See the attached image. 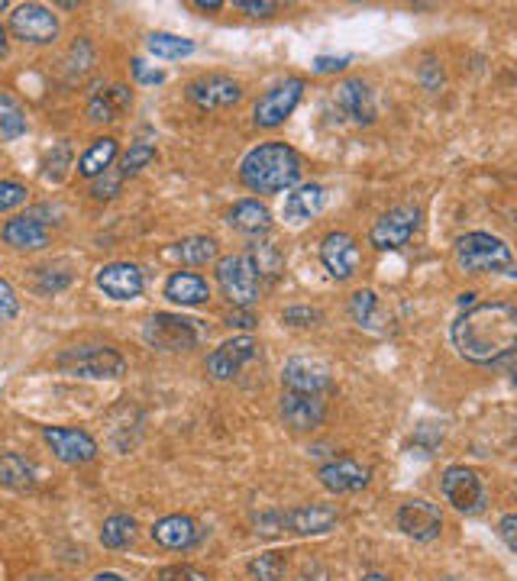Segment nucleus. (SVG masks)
Segmentation results:
<instances>
[{
	"label": "nucleus",
	"instance_id": "obj_1",
	"mask_svg": "<svg viewBox=\"0 0 517 581\" xmlns=\"http://www.w3.org/2000/svg\"><path fill=\"white\" fill-rule=\"evenodd\" d=\"M453 346L466 362L492 365L517 352V307L508 301L472 304L453 323Z\"/></svg>",
	"mask_w": 517,
	"mask_h": 581
},
{
	"label": "nucleus",
	"instance_id": "obj_2",
	"mask_svg": "<svg viewBox=\"0 0 517 581\" xmlns=\"http://www.w3.org/2000/svg\"><path fill=\"white\" fill-rule=\"evenodd\" d=\"M240 178L256 194L291 191L301 181V155L285 143H262L246 152L240 162Z\"/></svg>",
	"mask_w": 517,
	"mask_h": 581
},
{
	"label": "nucleus",
	"instance_id": "obj_3",
	"mask_svg": "<svg viewBox=\"0 0 517 581\" xmlns=\"http://www.w3.org/2000/svg\"><path fill=\"white\" fill-rule=\"evenodd\" d=\"M456 262L469 275H492L508 272L514 265V252L505 239L492 233H466L456 239Z\"/></svg>",
	"mask_w": 517,
	"mask_h": 581
},
{
	"label": "nucleus",
	"instance_id": "obj_4",
	"mask_svg": "<svg viewBox=\"0 0 517 581\" xmlns=\"http://www.w3.org/2000/svg\"><path fill=\"white\" fill-rule=\"evenodd\" d=\"M217 285L233 307L249 310L262 294V275H259L256 262L249 259V252L227 255V259L217 262Z\"/></svg>",
	"mask_w": 517,
	"mask_h": 581
},
{
	"label": "nucleus",
	"instance_id": "obj_5",
	"mask_svg": "<svg viewBox=\"0 0 517 581\" xmlns=\"http://www.w3.org/2000/svg\"><path fill=\"white\" fill-rule=\"evenodd\" d=\"M59 368L81 378H117L127 372V359L110 346H75L59 356Z\"/></svg>",
	"mask_w": 517,
	"mask_h": 581
},
{
	"label": "nucleus",
	"instance_id": "obj_6",
	"mask_svg": "<svg viewBox=\"0 0 517 581\" xmlns=\"http://www.w3.org/2000/svg\"><path fill=\"white\" fill-rule=\"evenodd\" d=\"M417 226H421V207H414V204L391 207L388 214H382L379 220H375V226L369 230V243L375 249H382V252L401 249V246L411 243Z\"/></svg>",
	"mask_w": 517,
	"mask_h": 581
},
{
	"label": "nucleus",
	"instance_id": "obj_7",
	"mask_svg": "<svg viewBox=\"0 0 517 581\" xmlns=\"http://www.w3.org/2000/svg\"><path fill=\"white\" fill-rule=\"evenodd\" d=\"M446 504H453L459 514H482L485 510V485L482 475L469 465H450L440 478Z\"/></svg>",
	"mask_w": 517,
	"mask_h": 581
},
{
	"label": "nucleus",
	"instance_id": "obj_8",
	"mask_svg": "<svg viewBox=\"0 0 517 581\" xmlns=\"http://www.w3.org/2000/svg\"><path fill=\"white\" fill-rule=\"evenodd\" d=\"M198 320H188L181 314H156L143 327V339L152 349L162 352H185L198 346Z\"/></svg>",
	"mask_w": 517,
	"mask_h": 581
},
{
	"label": "nucleus",
	"instance_id": "obj_9",
	"mask_svg": "<svg viewBox=\"0 0 517 581\" xmlns=\"http://www.w3.org/2000/svg\"><path fill=\"white\" fill-rule=\"evenodd\" d=\"M10 33L33 46H49L59 39V17L43 4H20L10 13Z\"/></svg>",
	"mask_w": 517,
	"mask_h": 581
},
{
	"label": "nucleus",
	"instance_id": "obj_10",
	"mask_svg": "<svg viewBox=\"0 0 517 581\" xmlns=\"http://www.w3.org/2000/svg\"><path fill=\"white\" fill-rule=\"evenodd\" d=\"M301 94H304V81L301 78H288L285 84H278L269 94H262L256 107H253V120L256 126H265V130H275L282 126L291 113L298 110L301 104Z\"/></svg>",
	"mask_w": 517,
	"mask_h": 581
},
{
	"label": "nucleus",
	"instance_id": "obj_11",
	"mask_svg": "<svg viewBox=\"0 0 517 581\" xmlns=\"http://www.w3.org/2000/svg\"><path fill=\"white\" fill-rule=\"evenodd\" d=\"M185 97L198 110H227L243 101V88L230 75H201L185 88Z\"/></svg>",
	"mask_w": 517,
	"mask_h": 581
},
{
	"label": "nucleus",
	"instance_id": "obj_12",
	"mask_svg": "<svg viewBox=\"0 0 517 581\" xmlns=\"http://www.w3.org/2000/svg\"><path fill=\"white\" fill-rule=\"evenodd\" d=\"M398 530L414 543H430L443 533V514L437 504L424 498H411L398 507Z\"/></svg>",
	"mask_w": 517,
	"mask_h": 581
},
{
	"label": "nucleus",
	"instance_id": "obj_13",
	"mask_svg": "<svg viewBox=\"0 0 517 581\" xmlns=\"http://www.w3.org/2000/svg\"><path fill=\"white\" fill-rule=\"evenodd\" d=\"M282 420L295 433H311L327 420V401L320 394H301V391H282Z\"/></svg>",
	"mask_w": 517,
	"mask_h": 581
},
{
	"label": "nucleus",
	"instance_id": "obj_14",
	"mask_svg": "<svg viewBox=\"0 0 517 581\" xmlns=\"http://www.w3.org/2000/svg\"><path fill=\"white\" fill-rule=\"evenodd\" d=\"M43 439L49 443V449L55 452V459L65 465H85L97 456V443L75 427H43Z\"/></svg>",
	"mask_w": 517,
	"mask_h": 581
},
{
	"label": "nucleus",
	"instance_id": "obj_15",
	"mask_svg": "<svg viewBox=\"0 0 517 581\" xmlns=\"http://www.w3.org/2000/svg\"><path fill=\"white\" fill-rule=\"evenodd\" d=\"M320 262H324L327 275L337 278V281H349L356 275L359 268V246L356 239L337 230V233H327L324 243H320Z\"/></svg>",
	"mask_w": 517,
	"mask_h": 581
},
{
	"label": "nucleus",
	"instance_id": "obj_16",
	"mask_svg": "<svg viewBox=\"0 0 517 581\" xmlns=\"http://www.w3.org/2000/svg\"><path fill=\"white\" fill-rule=\"evenodd\" d=\"M256 352H259V346H256L253 336H233L207 356V372H211L217 381H227L233 375H240V368L253 362Z\"/></svg>",
	"mask_w": 517,
	"mask_h": 581
},
{
	"label": "nucleus",
	"instance_id": "obj_17",
	"mask_svg": "<svg viewBox=\"0 0 517 581\" xmlns=\"http://www.w3.org/2000/svg\"><path fill=\"white\" fill-rule=\"evenodd\" d=\"M317 478H320V485L333 494H356L369 485L372 472H369V465H362L349 456H340V459H330L327 465H320Z\"/></svg>",
	"mask_w": 517,
	"mask_h": 581
},
{
	"label": "nucleus",
	"instance_id": "obj_18",
	"mask_svg": "<svg viewBox=\"0 0 517 581\" xmlns=\"http://www.w3.org/2000/svg\"><path fill=\"white\" fill-rule=\"evenodd\" d=\"M282 385L285 391H301V394H324L333 388L330 368L317 359H291L282 372Z\"/></svg>",
	"mask_w": 517,
	"mask_h": 581
},
{
	"label": "nucleus",
	"instance_id": "obj_19",
	"mask_svg": "<svg viewBox=\"0 0 517 581\" xmlns=\"http://www.w3.org/2000/svg\"><path fill=\"white\" fill-rule=\"evenodd\" d=\"M340 113L356 126H369L375 123V97L372 88L362 78H349L343 84H337V94H333Z\"/></svg>",
	"mask_w": 517,
	"mask_h": 581
},
{
	"label": "nucleus",
	"instance_id": "obj_20",
	"mask_svg": "<svg viewBox=\"0 0 517 581\" xmlns=\"http://www.w3.org/2000/svg\"><path fill=\"white\" fill-rule=\"evenodd\" d=\"M97 288H101L107 297H114V301H133V297L143 294L146 278H143V272H139V265L114 262V265H104L101 272H97Z\"/></svg>",
	"mask_w": 517,
	"mask_h": 581
},
{
	"label": "nucleus",
	"instance_id": "obj_21",
	"mask_svg": "<svg viewBox=\"0 0 517 581\" xmlns=\"http://www.w3.org/2000/svg\"><path fill=\"white\" fill-rule=\"evenodd\" d=\"M282 520H285V533L320 536V533H330L333 527H337L340 514L327 504H304L295 510H285Z\"/></svg>",
	"mask_w": 517,
	"mask_h": 581
},
{
	"label": "nucleus",
	"instance_id": "obj_22",
	"mask_svg": "<svg viewBox=\"0 0 517 581\" xmlns=\"http://www.w3.org/2000/svg\"><path fill=\"white\" fill-rule=\"evenodd\" d=\"M0 236H4V243L13 246V249L33 252V249H46L49 226H46V220H39V214H23V217L7 220Z\"/></svg>",
	"mask_w": 517,
	"mask_h": 581
},
{
	"label": "nucleus",
	"instance_id": "obj_23",
	"mask_svg": "<svg viewBox=\"0 0 517 581\" xmlns=\"http://www.w3.org/2000/svg\"><path fill=\"white\" fill-rule=\"evenodd\" d=\"M152 540H156L159 546H165V549L181 552V549H191L194 543L201 540V530L191 517L172 514V517H162L156 527H152Z\"/></svg>",
	"mask_w": 517,
	"mask_h": 581
},
{
	"label": "nucleus",
	"instance_id": "obj_24",
	"mask_svg": "<svg viewBox=\"0 0 517 581\" xmlns=\"http://www.w3.org/2000/svg\"><path fill=\"white\" fill-rule=\"evenodd\" d=\"M327 204V191L324 184H298L295 191L285 197V220L288 223H307L320 217V210Z\"/></svg>",
	"mask_w": 517,
	"mask_h": 581
},
{
	"label": "nucleus",
	"instance_id": "obj_25",
	"mask_svg": "<svg viewBox=\"0 0 517 581\" xmlns=\"http://www.w3.org/2000/svg\"><path fill=\"white\" fill-rule=\"evenodd\" d=\"M227 223L243 236H262V233L272 230V214H269V207L265 204L253 201V197H246V201H236L230 207Z\"/></svg>",
	"mask_w": 517,
	"mask_h": 581
},
{
	"label": "nucleus",
	"instance_id": "obj_26",
	"mask_svg": "<svg viewBox=\"0 0 517 581\" xmlns=\"http://www.w3.org/2000/svg\"><path fill=\"white\" fill-rule=\"evenodd\" d=\"M165 297L181 307H198L211 297V285L198 272H175L165 281Z\"/></svg>",
	"mask_w": 517,
	"mask_h": 581
},
{
	"label": "nucleus",
	"instance_id": "obj_27",
	"mask_svg": "<svg viewBox=\"0 0 517 581\" xmlns=\"http://www.w3.org/2000/svg\"><path fill=\"white\" fill-rule=\"evenodd\" d=\"M133 104V94L127 84H114L104 94H94L88 101V120L91 123H114L120 120V113H127Z\"/></svg>",
	"mask_w": 517,
	"mask_h": 581
},
{
	"label": "nucleus",
	"instance_id": "obj_28",
	"mask_svg": "<svg viewBox=\"0 0 517 581\" xmlns=\"http://www.w3.org/2000/svg\"><path fill=\"white\" fill-rule=\"evenodd\" d=\"M117 152H120V146H117V139H114V136L94 139V143L88 146V152L78 159V175H81V178H91V181H94V178H101L104 172H110V165H114Z\"/></svg>",
	"mask_w": 517,
	"mask_h": 581
},
{
	"label": "nucleus",
	"instance_id": "obj_29",
	"mask_svg": "<svg viewBox=\"0 0 517 581\" xmlns=\"http://www.w3.org/2000/svg\"><path fill=\"white\" fill-rule=\"evenodd\" d=\"M0 485H7L13 491H30L36 485L33 465L26 462L20 452H4V456H0Z\"/></svg>",
	"mask_w": 517,
	"mask_h": 581
},
{
	"label": "nucleus",
	"instance_id": "obj_30",
	"mask_svg": "<svg viewBox=\"0 0 517 581\" xmlns=\"http://www.w3.org/2000/svg\"><path fill=\"white\" fill-rule=\"evenodd\" d=\"M26 133V110L13 94L0 91V143L20 139Z\"/></svg>",
	"mask_w": 517,
	"mask_h": 581
},
{
	"label": "nucleus",
	"instance_id": "obj_31",
	"mask_svg": "<svg viewBox=\"0 0 517 581\" xmlns=\"http://www.w3.org/2000/svg\"><path fill=\"white\" fill-rule=\"evenodd\" d=\"M172 255L185 265H207L217 259V243L211 236H188L172 249Z\"/></svg>",
	"mask_w": 517,
	"mask_h": 581
},
{
	"label": "nucleus",
	"instance_id": "obj_32",
	"mask_svg": "<svg viewBox=\"0 0 517 581\" xmlns=\"http://www.w3.org/2000/svg\"><path fill=\"white\" fill-rule=\"evenodd\" d=\"M349 317H353V323H359V327L366 330H375L379 327V294H375L372 288H362L356 291L353 297H349Z\"/></svg>",
	"mask_w": 517,
	"mask_h": 581
},
{
	"label": "nucleus",
	"instance_id": "obj_33",
	"mask_svg": "<svg viewBox=\"0 0 517 581\" xmlns=\"http://www.w3.org/2000/svg\"><path fill=\"white\" fill-rule=\"evenodd\" d=\"M136 540V520L127 517V514H114V517H107L104 520V527H101V543L107 549H123V546H130Z\"/></svg>",
	"mask_w": 517,
	"mask_h": 581
},
{
	"label": "nucleus",
	"instance_id": "obj_34",
	"mask_svg": "<svg viewBox=\"0 0 517 581\" xmlns=\"http://www.w3.org/2000/svg\"><path fill=\"white\" fill-rule=\"evenodd\" d=\"M149 52L156 55V59H185V55L194 52V42L185 39V36H175V33H152L149 36Z\"/></svg>",
	"mask_w": 517,
	"mask_h": 581
},
{
	"label": "nucleus",
	"instance_id": "obj_35",
	"mask_svg": "<svg viewBox=\"0 0 517 581\" xmlns=\"http://www.w3.org/2000/svg\"><path fill=\"white\" fill-rule=\"evenodd\" d=\"M288 572V562L282 552H262L253 562H249V575L253 581H282Z\"/></svg>",
	"mask_w": 517,
	"mask_h": 581
},
{
	"label": "nucleus",
	"instance_id": "obj_36",
	"mask_svg": "<svg viewBox=\"0 0 517 581\" xmlns=\"http://www.w3.org/2000/svg\"><path fill=\"white\" fill-rule=\"evenodd\" d=\"M249 259L256 262V268H259V275H262V278L282 275V268H285L282 252H278L272 243H256L253 249H249Z\"/></svg>",
	"mask_w": 517,
	"mask_h": 581
},
{
	"label": "nucleus",
	"instance_id": "obj_37",
	"mask_svg": "<svg viewBox=\"0 0 517 581\" xmlns=\"http://www.w3.org/2000/svg\"><path fill=\"white\" fill-rule=\"evenodd\" d=\"M156 159V146L152 143H133L130 146V152L123 155V162H120V175L123 178H133V175H139L143 168Z\"/></svg>",
	"mask_w": 517,
	"mask_h": 581
},
{
	"label": "nucleus",
	"instance_id": "obj_38",
	"mask_svg": "<svg viewBox=\"0 0 517 581\" xmlns=\"http://www.w3.org/2000/svg\"><path fill=\"white\" fill-rule=\"evenodd\" d=\"M46 178L49 181H62L65 175H68V168H72V146H68V143H59V146H55L52 152H49V159H46Z\"/></svg>",
	"mask_w": 517,
	"mask_h": 581
},
{
	"label": "nucleus",
	"instance_id": "obj_39",
	"mask_svg": "<svg viewBox=\"0 0 517 581\" xmlns=\"http://www.w3.org/2000/svg\"><path fill=\"white\" fill-rule=\"evenodd\" d=\"M26 197H30L26 184L10 181V178H0V214H7V210L26 204Z\"/></svg>",
	"mask_w": 517,
	"mask_h": 581
},
{
	"label": "nucleus",
	"instance_id": "obj_40",
	"mask_svg": "<svg viewBox=\"0 0 517 581\" xmlns=\"http://www.w3.org/2000/svg\"><path fill=\"white\" fill-rule=\"evenodd\" d=\"M94 59V49H91V42L88 39H78L75 46H72V59H68V72L75 75H85L88 72V65Z\"/></svg>",
	"mask_w": 517,
	"mask_h": 581
},
{
	"label": "nucleus",
	"instance_id": "obj_41",
	"mask_svg": "<svg viewBox=\"0 0 517 581\" xmlns=\"http://www.w3.org/2000/svg\"><path fill=\"white\" fill-rule=\"evenodd\" d=\"M120 184H123V175L120 172H104L101 178H94L91 194L97 197V201H107V197H117Z\"/></svg>",
	"mask_w": 517,
	"mask_h": 581
},
{
	"label": "nucleus",
	"instance_id": "obj_42",
	"mask_svg": "<svg viewBox=\"0 0 517 581\" xmlns=\"http://www.w3.org/2000/svg\"><path fill=\"white\" fill-rule=\"evenodd\" d=\"M17 314H20V297L10 281L0 278V320H13Z\"/></svg>",
	"mask_w": 517,
	"mask_h": 581
},
{
	"label": "nucleus",
	"instance_id": "obj_43",
	"mask_svg": "<svg viewBox=\"0 0 517 581\" xmlns=\"http://www.w3.org/2000/svg\"><path fill=\"white\" fill-rule=\"evenodd\" d=\"M282 320L288 323V327H314V323L320 320V310L314 307H288Z\"/></svg>",
	"mask_w": 517,
	"mask_h": 581
},
{
	"label": "nucleus",
	"instance_id": "obj_44",
	"mask_svg": "<svg viewBox=\"0 0 517 581\" xmlns=\"http://www.w3.org/2000/svg\"><path fill=\"white\" fill-rule=\"evenodd\" d=\"M156 581H211L204 572L191 569V565H169V569H162Z\"/></svg>",
	"mask_w": 517,
	"mask_h": 581
},
{
	"label": "nucleus",
	"instance_id": "obj_45",
	"mask_svg": "<svg viewBox=\"0 0 517 581\" xmlns=\"http://www.w3.org/2000/svg\"><path fill=\"white\" fill-rule=\"evenodd\" d=\"M353 62V55H320V59H314V72L317 75H330V72H343V68Z\"/></svg>",
	"mask_w": 517,
	"mask_h": 581
},
{
	"label": "nucleus",
	"instance_id": "obj_46",
	"mask_svg": "<svg viewBox=\"0 0 517 581\" xmlns=\"http://www.w3.org/2000/svg\"><path fill=\"white\" fill-rule=\"evenodd\" d=\"M498 536L505 540L511 552H517V514H505L498 520Z\"/></svg>",
	"mask_w": 517,
	"mask_h": 581
},
{
	"label": "nucleus",
	"instance_id": "obj_47",
	"mask_svg": "<svg viewBox=\"0 0 517 581\" xmlns=\"http://www.w3.org/2000/svg\"><path fill=\"white\" fill-rule=\"evenodd\" d=\"M236 10H246L249 17H269L275 4L272 0H236Z\"/></svg>",
	"mask_w": 517,
	"mask_h": 581
},
{
	"label": "nucleus",
	"instance_id": "obj_48",
	"mask_svg": "<svg viewBox=\"0 0 517 581\" xmlns=\"http://www.w3.org/2000/svg\"><path fill=\"white\" fill-rule=\"evenodd\" d=\"M133 75H136L139 84H162V81H165L162 72H149L143 59H133Z\"/></svg>",
	"mask_w": 517,
	"mask_h": 581
},
{
	"label": "nucleus",
	"instance_id": "obj_49",
	"mask_svg": "<svg viewBox=\"0 0 517 581\" xmlns=\"http://www.w3.org/2000/svg\"><path fill=\"white\" fill-rule=\"evenodd\" d=\"M227 327L253 330V327H256V317L249 314V310H243V307H233V314H227Z\"/></svg>",
	"mask_w": 517,
	"mask_h": 581
},
{
	"label": "nucleus",
	"instance_id": "obj_50",
	"mask_svg": "<svg viewBox=\"0 0 517 581\" xmlns=\"http://www.w3.org/2000/svg\"><path fill=\"white\" fill-rule=\"evenodd\" d=\"M91 581H127V578H123L120 572H97Z\"/></svg>",
	"mask_w": 517,
	"mask_h": 581
},
{
	"label": "nucleus",
	"instance_id": "obj_51",
	"mask_svg": "<svg viewBox=\"0 0 517 581\" xmlns=\"http://www.w3.org/2000/svg\"><path fill=\"white\" fill-rule=\"evenodd\" d=\"M194 7H198V10H220L223 4H220V0H194Z\"/></svg>",
	"mask_w": 517,
	"mask_h": 581
},
{
	"label": "nucleus",
	"instance_id": "obj_52",
	"mask_svg": "<svg viewBox=\"0 0 517 581\" xmlns=\"http://www.w3.org/2000/svg\"><path fill=\"white\" fill-rule=\"evenodd\" d=\"M7 46H10L7 30H4V26H0V59H4V55H7Z\"/></svg>",
	"mask_w": 517,
	"mask_h": 581
},
{
	"label": "nucleus",
	"instance_id": "obj_53",
	"mask_svg": "<svg viewBox=\"0 0 517 581\" xmlns=\"http://www.w3.org/2000/svg\"><path fill=\"white\" fill-rule=\"evenodd\" d=\"M359 581H391L388 575H382V572H369V575H362Z\"/></svg>",
	"mask_w": 517,
	"mask_h": 581
},
{
	"label": "nucleus",
	"instance_id": "obj_54",
	"mask_svg": "<svg viewBox=\"0 0 517 581\" xmlns=\"http://www.w3.org/2000/svg\"><path fill=\"white\" fill-rule=\"evenodd\" d=\"M472 301H475V294H472V291H469V294H463V297H459V304H463V307H466V304H472Z\"/></svg>",
	"mask_w": 517,
	"mask_h": 581
},
{
	"label": "nucleus",
	"instance_id": "obj_55",
	"mask_svg": "<svg viewBox=\"0 0 517 581\" xmlns=\"http://www.w3.org/2000/svg\"><path fill=\"white\" fill-rule=\"evenodd\" d=\"M7 10V0H0V13H4Z\"/></svg>",
	"mask_w": 517,
	"mask_h": 581
},
{
	"label": "nucleus",
	"instance_id": "obj_56",
	"mask_svg": "<svg viewBox=\"0 0 517 581\" xmlns=\"http://www.w3.org/2000/svg\"><path fill=\"white\" fill-rule=\"evenodd\" d=\"M508 275H511V278H517V268H514V272H508Z\"/></svg>",
	"mask_w": 517,
	"mask_h": 581
},
{
	"label": "nucleus",
	"instance_id": "obj_57",
	"mask_svg": "<svg viewBox=\"0 0 517 581\" xmlns=\"http://www.w3.org/2000/svg\"><path fill=\"white\" fill-rule=\"evenodd\" d=\"M514 385H517V368H514Z\"/></svg>",
	"mask_w": 517,
	"mask_h": 581
}]
</instances>
